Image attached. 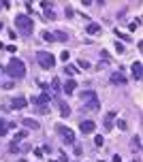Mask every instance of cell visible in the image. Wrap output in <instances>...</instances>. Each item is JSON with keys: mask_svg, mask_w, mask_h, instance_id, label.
<instances>
[{"mask_svg": "<svg viewBox=\"0 0 143 162\" xmlns=\"http://www.w3.org/2000/svg\"><path fill=\"white\" fill-rule=\"evenodd\" d=\"M17 162H28V160H24V158H19V160H17Z\"/></svg>", "mask_w": 143, "mask_h": 162, "instance_id": "f35d334b", "label": "cell"}, {"mask_svg": "<svg viewBox=\"0 0 143 162\" xmlns=\"http://www.w3.org/2000/svg\"><path fill=\"white\" fill-rule=\"evenodd\" d=\"M9 152H11V154H17V152H19V145H15V143H11V147H9Z\"/></svg>", "mask_w": 143, "mask_h": 162, "instance_id": "4316f807", "label": "cell"}, {"mask_svg": "<svg viewBox=\"0 0 143 162\" xmlns=\"http://www.w3.org/2000/svg\"><path fill=\"white\" fill-rule=\"evenodd\" d=\"M6 132H9V126H6V122L0 118V137H4Z\"/></svg>", "mask_w": 143, "mask_h": 162, "instance_id": "ac0fdd59", "label": "cell"}, {"mask_svg": "<svg viewBox=\"0 0 143 162\" xmlns=\"http://www.w3.org/2000/svg\"><path fill=\"white\" fill-rule=\"evenodd\" d=\"M58 162H68V158H66V154H64V152L60 154V160H58Z\"/></svg>", "mask_w": 143, "mask_h": 162, "instance_id": "e575fe53", "label": "cell"}, {"mask_svg": "<svg viewBox=\"0 0 143 162\" xmlns=\"http://www.w3.org/2000/svg\"><path fill=\"white\" fill-rule=\"evenodd\" d=\"M13 85H15L13 81H4V83H2V87H4V90H13Z\"/></svg>", "mask_w": 143, "mask_h": 162, "instance_id": "484cf974", "label": "cell"}, {"mask_svg": "<svg viewBox=\"0 0 143 162\" xmlns=\"http://www.w3.org/2000/svg\"><path fill=\"white\" fill-rule=\"evenodd\" d=\"M115 128H120V130H126V122L124 120H118V126Z\"/></svg>", "mask_w": 143, "mask_h": 162, "instance_id": "83f0119b", "label": "cell"}, {"mask_svg": "<svg viewBox=\"0 0 143 162\" xmlns=\"http://www.w3.org/2000/svg\"><path fill=\"white\" fill-rule=\"evenodd\" d=\"M115 37H118V39H124V40H130V37H128V34H122L120 30H115Z\"/></svg>", "mask_w": 143, "mask_h": 162, "instance_id": "cb8c5ba5", "label": "cell"}, {"mask_svg": "<svg viewBox=\"0 0 143 162\" xmlns=\"http://www.w3.org/2000/svg\"><path fill=\"white\" fill-rule=\"evenodd\" d=\"M45 17H47V19H56V13H53L51 9H45Z\"/></svg>", "mask_w": 143, "mask_h": 162, "instance_id": "603a6c76", "label": "cell"}, {"mask_svg": "<svg viewBox=\"0 0 143 162\" xmlns=\"http://www.w3.org/2000/svg\"><path fill=\"white\" fill-rule=\"evenodd\" d=\"M86 30H88V34H98L100 32V26L98 24H90V26H86Z\"/></svg>", "mask_w": 143, "mask_h": 162, "instance_id": "2e32d148", "label": "cell"}, {"mask_svg": "<svg viewBox=\"0 0 143 162\" xmlns=\"http://www.w3.org/2000/svg\"><path fill=\"white\" fill-rule=\"evenodd\" d=\"M51 92H53V94H62V83H60L58 77L51 79Z\"/></svg>", "mask_w": 143, "mask_h": 162, "instance_id": "4fadbf2b", "label": "cell"}, {"mask_svg": "<svg viewBox=\"0 0 143 162\" xmlns=\"http://www.w3.org/2000/svg\"><path fill=\"white\" fill-rule=\"evenodd\" d=\"M0 30H2V24H0Z\"/></svg>", "mask_w": 143, "mask_h": 162, "instance_id": "60d3db41", "label": "cell"}, {"mask_svg": "<svg viewBox=\"0 0 143 162\" xmlns=\"http://www.w3.org/2000/svg\"><path fill=\"white\" fill-rule=\"evenodd\" d=\"M94 143H96V145H98V147H100V145H102V143H105V139H102V137H100V134H98V137H96V139H94Z\"/></svg>", "mask_w": 143, "mask_h": 162, "instance_id": "f546056e", "label": "cell"}, {"mask_svg": "<svg viewBox=\"0 0 143 162\" xmlns=\"http://www.w3.org/2000/svg\"><path fill=\"white\" fill-rule=\"evenodd\" d=\"M56 130H58V134H60L66 143H75V134H73V130H71V128H64L62 124H58V126H56Z\"/></svg>", "mask_w": 143, "mask_h": 162, "instance_id": "8992f818", "label": "cell"}, {"mask_svg": "<svg viewBox=\"0 0 143 162\" xmlns=\"http://www.w3.org/2000/svg\"><path fill=\"white\" fill-rule=\"evenodd\" d=\"M75 90H77V81H75V79H68L66 83H64V90H62V92H64L66 96H71Z\"/></svg>", "mask_w": 143, "mask_h": 162, "instance_id": "30bf717a", "label": "cell"}, {"mask_svg": "<svg viewBox=\"0 0 143 162\" xmlns=\"http://www.w3.org/2000/svg\"><path fill=\"white\" fill-rule=\"evenodd\" d=\"M111 122L113 120H105V128H107V130H113V124H111Z\"/></svg>", "mask_w": 143, "mask_h": 162, "instance_id": "4dcf8cb0", "label": "cell"}, {"mask_svg": "<svg viewBox=\"0 0 143 162\" xmlns=\"http://www.w3.org/2000/svg\"><path fill=\"white\" fill-rule=\"evenodd\" d=\"M30 149H32V145H21L19 147V152H30Z\"/></svg>", "mask_w": 143, "mask_h": 162, "instance_id": "836d02e7", "label": "cell"}, {"mask_svg": "<svg viewBox=\"0 0 143 162\" xmlns=\"http://www.w3.org/2000/svg\"><path fill=\"white\" fill-rule=\"evenodd\" d=\"M0 6H2V9H9V6H11V2H6V0H2V2H0Z\"/></svg>", "mask_w": 143, "mask_h": 162, "instance_id": "d590c367", "label": "cell"}, {"mask_svg": "<svg viewBox=\"0 0 143 162\" xmlns=\"http://www.w3.org/2000/svg\"><path fill=\"white\" fill-rule=\"evenodd\" d=\"M126 81L128 79H126L122 73H113V75H111V83H115V85H124Z\"/></svg>", "mask_w": 143, "mask_h": 162, "instance_id": "7c38bea8", "label": "cell"}, {"mask_svg": "<svg viewBox=\"0 0 143 162\" xmlns=\"http://www.w3.org/2000/svg\"><path fill=\"white\" fill-rule=\"evenodd\" d=\"M115 51H118V53H124V45H122V43H115Z\"/></svg>", "mask_w": 143, "mask_h": 162, "instance_id": "f1b7e54d", "label": "cell"}, {"mask_svg": "<svg viewBox=\"0 0 143 162\" xmlns=\"http://www.w3.org/2000/svg\"><path fill=\"white\" fill-rule=\"evenodd\" d=\"M100 56H102V60H105V62H109V53H107V51H100Z\"/></svg>", "mask_w": 143, "mask_h": 162, "instance_id": "8d00e7d4", "label": "cell"}, {"mask_svg": "<svg viewBox=\"0 0 143 162\" xmlns=\"http://www.w3.org/2000/svg\"><path fill=\"white\" fill-rule=\"evenodd\" d=\"M6 73H9V77H13V79H24V77H26V64H24L21 60L13 58V60L6 64Z\"/></svg>", "mask_w": 143, "mask_h": 162, "instance_id": "3957f363", "label": "cell"}, {"mask_svg": "<svg viewBox=\"0 0 143 162\" xmlns=\"http://www.w3.org/2000/svg\"><path fill=\"white\" fill-rule=\"evenodd\" d=\"M49 162H58V160H49Z\"/></svg>", "mask_w": 143, "mask_h": 162, "instance_id": "ab89813d", "label": "cell"}, {"mask_svg": "<svg viewBox=\"0 0 143 162\" xmlns=\"http://www.w3.org/2000/svg\"><path fill=\"white\" fill-rule=\"evenodd\" d=\"M77 64H79V66H81V68H90V64H88V62H86V60H79V62H77Z\"/></svg>", "mask_w": 143, "mask_h": 162, "instance_id": "d6a6232c", "label": "cell"}, {"mask_svg": "<svg viewBox=\"0 0 143 162\" xmlns=\"http://www.w3.org/2000/svg\"><path fill=\"white\" fill-rule=\"evenodd\" d=\"M26 137H28V132H26V130H21V132H17V134H15V137H13V143H15V145H17V143H19V141H24V139H26Z\"/></svg>", "mask_w": 143, "mask_h": 162, "instance_id": "e0dca14e", "label": "cell"}, {"mask_svg": "<svg viewBox=\"0 0 143 162\" xmlns=\"http://www.w3.org/2000/svg\"><path fill=\"white\" fill-rule=\"evenodd\" d=\"M79 96H81V111H100V100H98L96 92L86 90Z\"/></svg>", "mask_w": 143, "mask_h": 162, "instance_id": "6da1fadb", "label": "cell"}, {"mask_svg": "<svg viewBox=\"0 0 143 162\" xmlns=\"http://www.w3.org/2000/svg\"><path fill=\"white\" fill-rule=\"evenodd\" d=\"M26 105H28V100H26L24 96H15V98L11 100V107H13V109H24Z\"/></svg>", "mask_w": 143, "mask_h": 162, "instance_id": "9c48e42d", "label": "cell"}, {"mask_svg": "<svg viewBox=\"0 0 143 162\" xmlns=\"http://www.w3.org/2000/svg\"><path fill=\"white\" fill-rule=\"evenodd\" d=\"M43 40H47V43H53V40H56V37H53L51 32H43Z\"/></svg>", "mask_w": 143, "mask_h": 162, "instance_id": "44dd1931", "label": "cell"}, {"mask_svg": "<svg viewBox=\"0 0 143 162\" xmlns=\"http://www.w3.org/2000/svg\"><path fill=\"white\" fill-rule=\"evenodd\" d=\"M94 128H96V124H94L92 120L81 122V126H79V130H81L83 134H92V132H94Z\"/></svg>", "mask_w": 143, "mask_h": 162, "instance_id": "52a82bcc", "label": "cell"}, {"mask_svg": "<svg viewBox=\"0 0 143 162\" xmlns=\"http://www.w3.org/2000/svg\"><path fill=\"white\" fill-rule=\"evenodd\" d=\"M139 24H141V19H139V17H137V19H135V21H133V24H130V30H137V28H139Z\"/></svg>", "mask_w": 143, "mask_h": 162, "instance_id": "d4e9b609", "label": "cell"}, {"mask_svg": "<svg viewBox=\"0 0 143 162\" xmlns=\"http://www.w3.org/2000/svg\"><path fill=\"white\" fill-rule=\"evenodd\" d=\"M53 37H56V39H58V40H62V43H66V39H68V37H66V32H64V30H58V32H56V34H53Z\"/></svg>", "mask_w": 143, "mask_h": 162, "instance_id": "ffe728a7", "label": "cell"}, {"mask_svg": "<svg viewBox=\"0 0 143 162\" xmlns=\"http://www.w3.org/2000/svg\"><path fill=\"white\" fill-rule=\"evenodd\" d=\"M130 147H133V149H137V152L141 149V137H139V134H137V137H133V141H130Z\"/></svg>", "mask_w": 143, "mask_h": 162, "instance_id": "9a60e30c", "label": "cell"}, {"mask_svg": "<svg viewBox=\"0 0 143 162\" xmlns=\"http://www.w3.org/2000/svg\"><path fill=\"white\" fill-rule=\"evenodd\" d=\"M133 77H135V81H141L143 77V66L139 60H135V64H133Z\"/></svg>", "mask_w": 143, "mask_h": 162, "instance_id": "ba28073f", "label": "cell"}, {"mask_svg": "<svg viewBox=\"0 0 143 162\" xmlns=\"http://www.w3.org/2000/svg\"><path fill=\"white\" fill-rule=\"evenodd\" d=\"M58 107H60V115H62V118H68V115H71V107H68L64 100H58Z\"/></svg>", "mask_w": 143, "mask_h": 162, "instance_id": "8fae6325", "label": "cell"}, {"mask_svg": "<svg viewBox=\"0 0 143 162\" xmlns=\"http://www.w3.org/2000/svg\"><path fill=\"white\" fill-rule=\"evenodd\" d=\"M64 13H66V17H73V15H75V11H73L71 6H66V11H64Z\"/></svg>", "mask_w": 143, "mask_h": 162, "instance_id": "1f68e13d", "label": "cell"}, {"mask_svg": "<svg viewBox=\"0 0 143 162\" xmlns=\"http://www.w3.org/2000/svg\"><path fill=\"white\" fill-rule=\"evenodd\" d=\"M113 162H122V158H120V156L115 154V156H113Z\"/></svg>", "mask_w": 143, "mask_h": 162, "instance_id": "74e56055", "label": "cell"}, {"mask_svg": "<svg viewBox=\"0 0 143 162\" xmlns=\"http://www.w3.org/2000/svg\"><path fill=\"white\" fill-rule=\"evenodd\" d=\"M30 102H32L34 107L49 105V102H51V94H49V92H43V94H39V96H32V98H30Z\"/></svg>", "mask_w": 143, "mask_h": 162, "instance_id": "5b68a950", "label": "cell"}, {"mask_svg": "<svg viewBox=\"0 0 143 162\" xmlns=\"http://www.w3.org/2000/svg\"><path fill=\"white\" fill-rule=\"evenodd\" d=\"M21 124H24V126H28V128H32V130L41 128V126H39V122H37V120H30V118H24V120H21Z\"/></svg>", "mask_w": 143, "mask_h": 162, "instance_id": "5bb4252c", "label": "cell"}, {"mask_svg": "<svg viewBox=\"0 0 143 162\" xmlns=\"http://www.w3.org/2000/svg\"><path fill=\"white\" fill-rule=\"evenodd\" d=\"M34 113H39V115H47V113H49V107H47V105L37 107V109H34Z\"/></svg>", "mask_w": 143, "mask_h": 162, "instance_id": "d6986e66", "label": "cell"}, {"mask_svg": "<svg viewBox=\"0 0 143 162\" xmlns=\"http://www.w3.org/2000/svg\"><path fill=\"white\" fill-rule=\"evenodd\" d=\"M37 62L41 68H53L56 66V58L49 51H37Z\"/></svg>", "mask_w": 143, "mask_h": 162, "instance_id": "277c9868", "label": "cell"}, {"mask_svg": "<svg viewBox=\"0 0 143 162\" xmlns=\"http://www.w3.org/2000/svg\"><path fill=\"white\" fill-rule=\"evenodd\" d=\"M64 73L66 75H77V68L75 66H64Z\"/></svg>", "mask_w": 143, "mask_h": 162, "instance_id": "7402d4cb", "label": "cell"}, {"mask_svg": "<svg viewBox=\"0 0 143 162\" xmlns=\"http://www.w3.org/2000/svg\"><path fill=\"white\" fill-rule=\"evenodd\" d=\"M15 28L21 37H30L34 32V21L30 15H15Z\"/></svg>", "mask_w": 143, "mask_h": 162, "instance_id": "7a4b0ae2", "label": "cell"}]
</instances>
